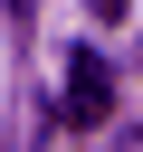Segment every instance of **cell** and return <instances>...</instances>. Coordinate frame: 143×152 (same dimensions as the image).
Instances as JSON below:
<instances>
[{
  "instance_id": "6da1fadb",
  "label": "cell",
  "mask_w": 143,
  "mask_h": 152,
  "mask_svg": "<svg viewBox=\"0 0 143 152\" xmlns=\"http://www.w3.org/2000/svg\"><path fill=\"white\" fill-rule=\"evenodd\" d=\"M114 114V66L95 57V48H67V86H57V124H105Z\"/></svg>"
},
{
  "instance_id": "7a4b0ae2",
  "label": "cell",
  "mask_w": 143,
  "mask_h": 152,
  "mask_svg": "<svg viewBox=\"0 0 143 152\" xmlns=\"http://www.w3.org/2000/svg\"><path fill=\"white\" fill-rule=\"evenodd\" d=\"M0 10H10V28H29V19H38V0H0Z\"/></svg>"
},
{
  "instance_id": "3957f363",
  "label": "cell",
  "mask_w": 143,
  "mask_h": 152,
  "mask_svg": "<svg viewBox=\"0 0 143 152\" xmlns=\"http://www.w3.org/2000/svg\"><path fill=\"white\" fill-rule=\"evenodd\" d=\"M86 10H95V19H124V10H133V0H86Z\"/></svg>"
},
{
  "instance_id": "277c9868",
  "label": "cell",
  "mask_w": 143,
  "mask_h": 152,
  "mask_svg": "<svg viewBox=\"0 0 143 152\" xmlns=\"http://www.w3.org/2000/svg\"><path fill=\"white\" fill-rule=\"evenodd\" d=\"M124 152H143V133H133V142H124Z\"/></svg>"
}]
</instances>
